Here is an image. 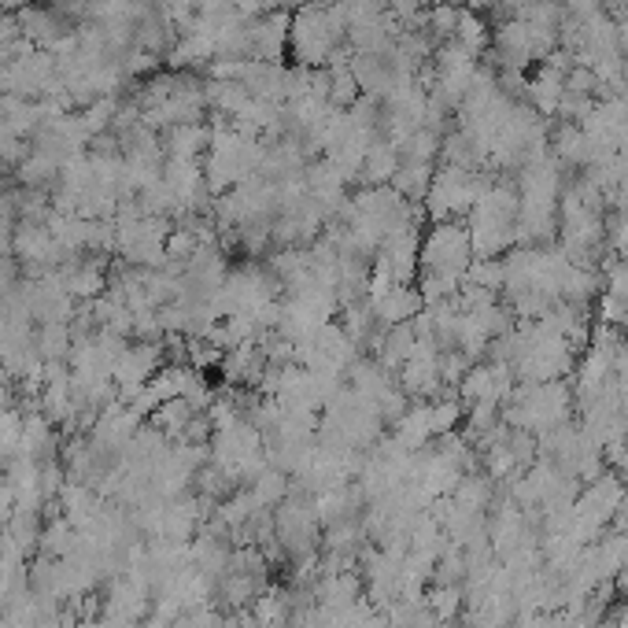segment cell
Returning <instances> with one entry per match:
<instances>
[{"label": "cell", "mask_w": 628, "mask_h": 628, "mask_svg": "<svg viewBox=\"0 0 628 628\" xmlns=\"http://www.w3.org/2000/svg\"><path fill=\"white\" fill-rule=\"evenodd\" d=\"M8 573H12V562H4V566H0V577H8ZM4 588H8V580H0V592H4Z\"/></svg>", "instance_id": "4"}, {"label": "cell", "mask_w": 628, "mask_h": 628, "mask_svg": "<svg viewBox=\"0 0 628 628\" xmlns=\"http://www.w3.org/2000/svg\"><path fill=\"white\" fill-rule=\"evenodd\" d=\"M425 311V300L418 285H392V289L374 303V318L381 326H403V322H414V314Z\"/></svg>", "instance_id": "2"}, {"label": "cell", "mask_w": 628, "mask_h": 628, "mask_svg": "<svg viewBox=\"0 0 628 628\" xmlns=\"http://www.w3.org/2000/svg\"><path fill=\"white\" fill-rule=\"evenodd\" d=\"M425 606L440 621H455L462 614V606H466V592H462V584H429L425 588Z\"/></svg>", "instance_id": "3"}, {"label": "cell", "mask_w": 628, "mask_h": 628, "mask_svg": "<svg viewBox=\"0 0 628 628\" xmlns=\"http://www.w3.org/2000/svg\"><path fill=\"white\" fill-rule=\"evenodd\" d=\"M470 263H473L470 230H462V226H436L425 237L422 252H418V266H422L418 274H444V278L462 281Z\"/></svg>", "instance_id": "1"}]
</instances>
